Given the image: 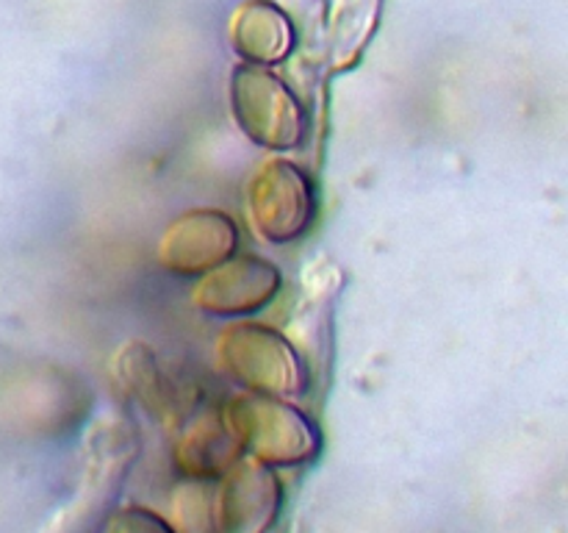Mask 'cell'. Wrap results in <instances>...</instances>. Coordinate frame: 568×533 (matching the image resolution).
<instances>
[{"label":"cell","mask_w":568,"mask_h":533,"mask_svg":"<svg viewBox=\"0 0 568 533\" xmlns=\"http://www.w3.org/2000/svg\"><path fill=\"white\" fill-rule=\"evenodd\" d=\"M233 433L266 466L308 464L320 455V431L305 414L277 400L233 405Z\"/></svg>","instance_id":"6da1fadb"},{"label":"cell","mask_w":568,"mask_h":533,"mask_svg":"<svg viewBox=\"0 0 568 533\" xmlns=\"http://www.w3.org/2000/svg\"><path fill=\"white\" fill-rule=\"evenodd\" d=\"M277 475L261 461L227 470L216 489V533H270L281 514Z\"/></svg>","instance_id":"7a4b0ae2"},{"label":"cell","mask_w":568,"mask_h":533,"mask_svg":"<svg viewBox=\"0 0 568 533\" xmlns=\"http://www.w3.org/2000/svg\"><path fill=\"white\" fill-rule=\"evenodd\" d=\"M233 100H236V117L247 111H261L264 117L255 120L250 137L255 142L272 144V148H292L300 142V105L272 72L258 67H242L233 76Z\"/></svg>","instance_id":"3957f363"},{"label":"cell","mask_w":568,"mask_h":533,"mask_svg":"<svg viewBox=\"0 0 568 533\" xmlns=\"http://www.w3.org/2000/svg\"><path fill=\"white\" fill-rule=\"evenodd\" d=\"M255 217L270 239L286 242L303 233L311 220V192L292 164H272L255 183Z\"/></svg>","instance_id":"277c9868"},{"label":"cell","mask_w":568,"mask_h":533,"mask_svg":"<svg viewBox=\"0 0 568 533\" xmlns=\"http://www.w3.org/2000/svg\"><path fill=\"white\" fill-rule=\"evenodd\" d=\"M233 42L244 59L255 64H272L292 53L294 28L275 3L250 0L233 20Z\"/></svg>","instance_id":"5b68a950"},{"label":"cell","mask_w":568,"mask_h":533,"mask_svg":"<svg viewBox=\"0 0 568 533\" xmlns=\"http://www.w3.org/2000/svg\"><path fill=\"white\" fill-rule=\"evenodd\" d=\"M377 9L381 0H342L336 14V31H333V44H336V64H353L364 50L366 39L375 31Z\"/></svg>","instance_id":"8992f818"},{"label":"cell","mask_w":568,"mask_h":533,"mask_svg":"<svg viewBox=\"0 0 568 533\" xmlns=\"http://www.w3.org/2000/svg\"><path fill=\"white\" fill-rule=\"evenodd\" d=\"M175 533H216V489L203 477L186 486L178 497Z\"/></svg>","instance_id":"52a82bcc"},{"label":"cell","mask_w":568,"mask_h":533,"mask_svg":"<svg viewBox=\"0 0 568 533\" xmlns=\"http://www.w3.org/2000/svg\"><path fill=\"white\" fill-rule=\"evenodd\" d=\"M109 533H175V527L148 509H122L111 516Z\"/></svg>","instance_id":"ba28073f"}]
</instances>
